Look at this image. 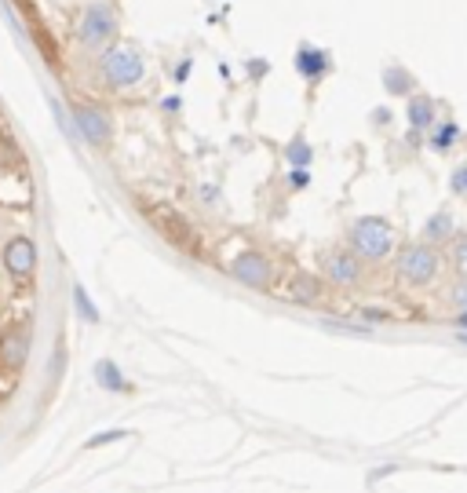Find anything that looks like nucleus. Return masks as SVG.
Segmentation results:
<instances>
[{
  "instance_id": "f257e3e1",
  "label": "nucleus",
  "mask_w": 467,
  "mask_h": 493,
  "mask_svg": "<svg viewBox=\"0 0 467 493\" xmlns=\"http://www.w3.org/2000/svg\"><path fill=\"white\" fill-rule=\"evenodd\" d=\"M347 242L358 259H387L395 249V231L383 216H362V219L350 223Z\"/></svg>"
},
{
  "instance_id": "f03ea898",
  "label": "nucleus",
  "mask_w": 467,
  "mask_h": 493,
  "mask_svg": "<svg viewBox=\"0 0 467 493\" xmlns=\"http://www.w3.org/2000/svg\"><path fill=\"white\" fill-rule=\"evenodd\" d=\"M99 70H102V81L110 88H117V92L135 88L146 78V62L139 55V48H132V45H113V48H106Z\"/></svg>"
},
{
  "instance_id": "7ed1b4c3",
  "label": "nucleus",
  "mask_w": 467,
  "mask_h": 493,
  "mask_svg": "<svg viewBox=\"0 0 467 493\" xmlns=\"http://www.w3.org/2000/svg\"><path fill=\"white\" fill-rule=\"evenodd\" d=\"M395 263H398V275L409 285L423 289V285H431L438 278V271H442V252L435 245H427V242H409V245L398 249Z\"/></svg>"
},
{
  "instance_id": "20e7f679",
  "label": "nucleus",
  "mask_w": 467,
  "mask_h": 493,
  "mask_svg": "<svg viewBox=\"0 0 467 493\" xmlns=\"http://www.w3.org/2000/svg\"><path fill=\"white\" fill-rule=\"evenodd\" d=\"M77 37H81V45L88 48H106L113 37H117V15L110 4H88L85 15H81V26H77Z\"/></svg>"
},
{
  "instance_id": "39448f33",
  "label": "nucleus",
  "mask_w": 467,
  "mask_h": 493,
  "mask_svg": "<svg viewBox=\"0 0 467 493\" xmlns=\"http://www.w3.org/2000/svg\"><path fill=\"white\" fill-rule=\"evenodd\" d=\"M73 121H77V132H81L88 139V146H110L113 139V125L106 118L102 106H92V103H77L73 106Z\"/></svg>"
},
{
  "instance_id": "423d86ee",
  "label": "nucleus",
  "mask_w": 467,
  "mask_h": 493,
  "mask_svg": "<svg viewBox=\"0 0 467 493\" xmlns=\"http://www.w3.org/2000/svg\"><path fill=\"white\" fill-rule=\"evenodd\" d=\"M230 275L249 289H266L274 282V263H270L263 252H238L230 259Z\"/></svg>"
},
{
  "instance_id": "0eeeda50",
  "label": "nucleus",
  "mask_w": 467,
  "mask_h": 493,
  "mask_svg": "<svg viewBox=\"0 0 467 493\" xmlns=\"http://www.w3.org/2000/svg\"><path fill=\"white\" fill-rule=\"evenodd\" d=\"M322 275L340 285V289H350V285H358L362 282V259L355 252H322Z\"/></svg>"
},
{
  "instance_id": "6e6552de",
  "label": "nucleus",
  "mask_w": 467,
  "mask_h": 493,
  "mask_svg": "<svg viewBox=\"0 0 467 493\" xmlns=\"http://www.w3.org/2000/svg\"><path fill=\"white\" fill-rule=\"evenodd\" d=\"M29 358V325H8L0 336V369L19 373Z\"/></svg>"
},
{
  "instance_id": "1a4fd4ad",
  "label": "nucleus",
  "mask_w": 467,
  "mask_h": 493,
  "mask_svg": "<svg viewBox=\"0 0 467 493\" xmlns=\"http://www.w3.org/2000/svg\"><path fill=\"white\" fill-rule=\"evenodd\" d=\"M146 216L153 219V223H158V231L172 242V245H179V249H190L193 245V231H190V223L176 212V209H168V205H161V209H146Z\"/></svg>"
},
{
  "instance_id": "9d476101",
  "label": "nucleus",
  "mask_w": 467,
  "mask_h": 493,
  "mask_svg": "<svg viewBox=\"0 0 467 493\" xmlns=\"http://www.w3.org/2000/svg\"><path fill=\"white\" fill-rule=\"evenodd\" d=\"M4 267L12 278H29L37 271V245L26 238V234H15L8 245H4Z\"/></svg>"
},
{
  "instance_id": "9b49d317",
  "label": "nucleus",
  "mask_w": 467,
  "mask_h": 493,
  "mask_svg": "<svg viewBox=\"0 0 467 493\" xmlns=\"http://www.w3.org/2000/svg\"><path fill=\"white\" fill-rule=\"evenodd\" d=\"M329 55L322 52V48H310V45H303L299 52H296V70H299V78H307V81H322L325 73H329Z\"/></svg>"
},
{
  "instance_id": "f8f14e48",
  "label": "nucleus",
  "mask_w": 467,
  "mask_h": 493,
  "mask_svg": "<svg viewBox=\"0 0 467 493\" xmlns=\"http://www.w3.org/2000/svg\"><path fill=\"white\" fill-rule=\"evenodd\" d=\"M438 118H435V99L431 95H413L409 99V128L413 132H427L435 128Z\"/></svg>"
},
{
  "instance_id": "ddd939ff",
  "label": "nucleus",
  "mask_w": 467,
  "mask_h": 493,
  "mask_svg": "<svg viewBox=\"0 0 467 493\" xmlns=\"http://www.w3.org/2000/svg\"><path fill=\"white\" fill-rule=\"evenodd\" d=\"M423 242L438 245V242H453V212H435L423 223Z\"/></svg>"
},
{
  "instance_id": "4468645a",
  "label": "nucleus",
  "mask_w": 467,
  "mask_h": 493,
  "mask_svg": "<svg viewBox=\"0 0 467 493\" xmlns=\"http://www.w3.org/2000/svg\"><path fill=\"white\" fill-rule=\"evenodd\" d=\"M289 289H292L289 296H292L296 303H318V300H322V292H325V289H322V282H318L315 275H296V278L289 282Z\"/></svg>"
},
{
  "instance_id": "2eb2a0df",
  "label": "nucleus",
  "mask_w": 467,
  "mask_h": 493,
  "mask_svg": "<svg viewBox=\"0 0 467 493\" xmlns=\"http://www.w3.org/2000/svg\"><path fill=\"white\" fill-rule=\"evenodd\" d=\"M95 376H99V384L110 388V391H128V381H125L121 369H117L113 362H99L95 366Z\"/></svg>"
},
{
  "instance_id": "dca6fc26",
  "label": "nucleus",
  "mask_w": 467,
  "mask_h": 493,
  "mask_svg": "<svg viewBox=\"0 0 467 493\" xmlns=\"http://www.w3.org/2000/svg\"><path fill=\"white\" fill-rule=\"evenodd\" d=\"M413 73H406V70H387L383 73V88L391 92V95H409L413 92Z\"/></svg>"
},
{
  "instance_id": "f3484780",
  "label": "nucleus",
  "mask_w": 467,
  "mask_h": 493,
  "mask_svg": "<svg viewBox=\"0 0 467 493\" xmlns=\"http://www.w3.org/2000/svg\"><path fill=\"white\" fill-rule=\"evenodd\" d=\"M449 263H453V271H456L460 278H467V231L453 238V245H449Z\"/></svg>"
},
{
  "instance_id": "a211bd4d",
  "label": "nucleus",
  "mask_w": 467,
  "mask_h": 493,
  "mask_svg": "<svg viewBox=\"0 0 467 493\" xmlns=\"http://www.w3.org/2000/svg\"><path fill=\"white\" fill-rule=\"evenodd\" d=\"M285 158H289V165H292V168H307V165H310V158H315V150H310L303 139H292V143L285 146Z\"/></svg>"
},
{
  "instance_id": "6ab92c4d",
  "label": "nucleus",
  "mask_w": 467,
  "mask_h": 493,
  "mask_svg": "<svg viewBox=\"0 0 467 493\" xmlns=\"http://www.w3.org/2000/svg\"><path fill=\"white\" fill-rule=\"evenodd\" d=\"M19 143L12 136H0V172H12L19 165Z\"/></svg>"
},
{
  "instance_id": "aec40b11",
  "label": "nucleus",
  "mask_w": 467,
  "mask_h": 493,
  "mask_svg": "<svg viewBox=\"0 0 467 493\" xmlns=\"http://www.w3.org/2000/svg\"><path fill=\"white\" fill-rule=\"evenodd\" d=\"M456 139H460V128H456L453 121H442V125L435 128V136H431V146H435V150H449Z\"/></svg>"
},
{
  "instance_id": "412c9836",
  "label": "nucleus",
  "mask_w": 467,
  "mask_h": 493,
  "mask_svg": "<svg viewBox=\"0 0 467 493\" xmlns=\"http://www.w3.org/2000/svg\"><path fill=\"white\" fill-rule=\"evenodd\" d=\"M73 300H77V311H81V318H85V322H95V318H99L95 303L88 300V292H85L81 285H73Z\"/></svg>"
},
{
  "instance_id": "4be33fe9",
  "label": "nucleus",
  "mask_w": 467,
  "mask_h": 493,
  "mask_svg": "<svg viewBox=\"0 0 467 493\" xmlns=\"http://www.w3.org/2000/svg\"><path fill=\"white\" fill-rule=\"evenodd\" d=\"M449 191L456 198H467V165H456L453 176H449Z\"/></svg>"
},
{
  "instance_id": "5701e85b",
  "label": "nucleus",
  "mask_w": 467,
  "mask_h": 493,
  "mask_svg": "<svg viewBox=\"0 0 467 493\" xmlns=\"http://www.w3.org/2000/svg\"><path fill=\"white\" fill-rule=\"evenodd\" d=\"M449 303L456 311H467V278H460L453 289H449Z\"/></svg>"
},
{
  "instance_id": "b1692460",
  "label": "nucleus",
  "mask_w": 467,
  "mask_h": 493,
  "mask_svg": "<svg viewBox=\"0 0 467 493\" xmlns=\"http://www.w3.org/2000/svg\"><path fill=\"white\" fill-rule=\"evenodd\" d=\"M358 318H362V322H387L391 315L380 311V308H362V311H358Z\"/></svg>"
},
{
  "instance_id": "393cba45",
  "label": "nucleus",
  "mask_w": 467,
  "mask_h": 493,
  "mask_svg": "<svg viewBox=\"0 0 467 493\" xmlns=\"http://www.w3.org/2000/svg\"><path fill=\"white\" fill-rule=\"evenodd\" d=\"M289 183L296 186V191H303V186L310 183V172H307V168H292V172H289Z\"/></svg>"
},
{
  "instance_id": "a878e982",
  "label": "nucleus",
  "mask_w": 467,
  "mask_h": 493,
  "mask_svg": "<svg viewBox=\"0 0 467 493\" xmlns=\"http://www.w3.org/2000/svg\"><path fill=\"white\" fill-rule=\"evenodd\" d=\"M201 198H205V205H216L219 191H216V186H201Z\"/></svg>"
},
{
  "instance_id": "bb28decb",
  "label": "nucleus",
  "mask_w": 467,
  "mask_h": 493,
  "mask_svg": "<svg viewBox=\"0 0 467 493\" xmlns=\"http://www.w3.org/2000/svg\"><path fill=\"white\" fill-rule=\"evenodd\" d=\"M453 325H456L460 333H467V311H456V318H453Z\"/></svg>"
}]
</instances>
